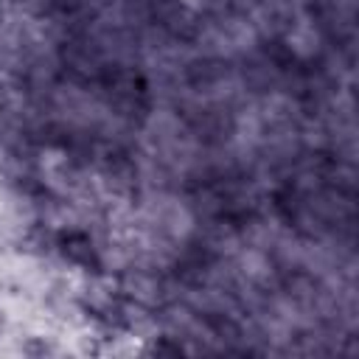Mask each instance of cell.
Masks as SVG:
<instances>
[{
    "mask_svg": "<svg viewBox=\"0 0 359 359\" xmlns=\"http://www.w3.org/2000/svg\"><path fill=\"white\" fill-rule=\"evenodd\" d=\"M56 247L70 264H79L87 272H101V258H98V252L93 247V238L84 230H76V227L59 230L56 233Z\"/></svg>",
    "mask_w": 359,
    "mask_h": 359,
    "instance_id": "obj_1",
    "label": "cell"
},
{
    "mask_svg": "<svg viewBox=\"0 0 359 359\" xmlns=\"http://www.w3.org/2000/svg\"><path fill=\"white\" fill-rule=\"evenodd\" d=\"M20 351H22L25 356H31V359H42V356H50V353H53V345L45 342L42 337H28V339L20 345Z\"/></svg>",
    "mask_w": 359,
    "mask_h": 359,
    "instance_id": "obj_2",
    "label": "cell"
},
{
    "mask_svg": "<svg viewBox=\"0 0 359 359\" xmlns=\"http://www.w3.org/2000/svg\"><path fill=\"white\" fill-rule=\"evenodd\" d=\"M149 351H151V353H168V356H180V353H185V348H182L180 342H174V345H171L165 337H163L160 342H151V348H149Z\"/></svg>",
    "mask_w": 359,
    "mask_h": 359,
    "instance_id": "obj_3",
    "label": "cell"
},
{
    "mask_svg": "<svg viewBox=\"0 0 359 359\" xmlns=\"http://www.w3.org/2000/svg\"><path fill=\"white\" fill-rule=\"evenodd\" d=\"M3 323H6V320H3V314H0V328H3Z\"/></svg>",
    "mask_w": 359,
    "mask_h": 359,
    "instance_id": "obj_4",
    "label": "cell"
}]
</instances>
